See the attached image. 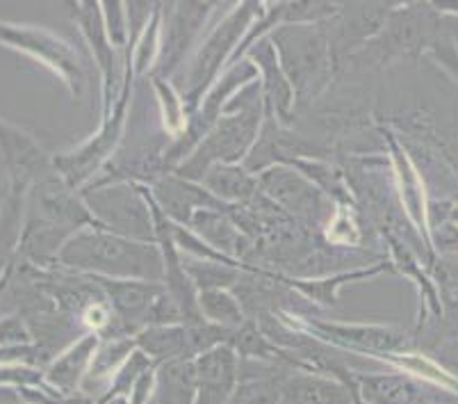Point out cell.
<instances>
[{
  "mask_svg": "<svg viewBox=\"0 0 458 404\" xmlns=\"http://www.w3.org/2000/svg\"><path fill=\"white\" fill-rule=\"evenodd\" d=\"M322 237L328 247L335 249H358L363 245L365 227L360 211L353 203H335L331 218L324 224Z\"/></svg>",
  "mask_w": 458,
  "mask_h": 404,
  "instance_id": "obj_30",
  "label": "cell"
},
{
  "mask_svg": "<svg viewBox=\"0 0 458 404\" xmlns=\"http://www.w3.org/2000/svg\"><path fill=\"white\" fill-rule=\"evenodd\" d=\"M10 194H12V178L7 176L5 169H0V211H3V206L7 203Z\"/></svg>",
  "mask_w": 458,
  "mask_h": 404,
  "instance_id": "obj_38",
  "label": "cell"
},
{
  "mask_svg": "<svg viewBox=\"0 0 458 404\" xmlns=\"http://www.w3.org/2000/svg\"><path fill=\"white\" fill-rule=\"evenodd\" d=\"M293 368L242 359L231 404H285V379Z\"/></svg>",
  "mask_w": 458,
  "mask_h": 404,
  "instance_id": "obj_23",
  "label": "cell"
},
{
  "mask_svg": "<svg viewBox=\"0 0 458 404\" xmlns=\"http://www.w3.org/2000/svg\"><path fill=\"white\" fill-rule=\"evenodd\" d=\"M431 277L440 290L443 306L458 311V256H438Z\"/></svg>",
  "mask_w": 458,
  "mask_h": 404,
  "instance_id": "obj_35",
  "label": "cell"
},
{
  "mask_svg": "<svg viewBox=\"0 0 458 404\" xmlns=\"http://www.w3.org/2000/svg\"><path fill=\"white\" fill-rule=\"evenodd\" d=\"M28 190L30 187L26 185H12L10 199L0 211V279L5 277L7 270L14 265V256L21 247L23 222H26Z\"/></svg>",
  "mask_w": 458,
  "mask_h": 404,
  "instance_id": "obj_26",
  "label": "cell"
},
{
  "mask_svg": "<svg viewBox=\"0 0 458 404\" xmlns=\"http://www.w3.org/2000/svg\"><path fill=\"white\" fill-rule=\"evenodd\" d=\"M256 181L262 197L285 212L287 218L308 231L322 233L335 203L319 187L312 185L303 174L287 165H276L258 174Z\"/></svg>",
  "mask_w": 458,
  "mask_h": 404,
  "instance_id": "obj_11",
  "label": "cell"
},
{
  "mask_svg": "<svg viewBox=\"0 0 458 404\" xmlns=\"http://www.w3.org/2000/svg\"><path fill=\"white\" fill-rule=\"evenodd\" d=\"M0 156L12 185L32 187L37 181L53 174V156L41 149L39 142L26 131L0 119Z\"/></svg>",
  "mask_w": 458,
  "mask_h": 404,
  "instance_id": "obj_19",
  "label": "cell"
},
{
  "mask_svg": "<svg viewBox=\"0 0 458 404\" xmlns=\"http://www.w3.org/2000/svg\"><path fill=\"white\" fill-rule=\"evenodd\" d=\"M397 3L390 5H340V12L327 21V32L331 39L337 69L347 64L349 57L363 51L365 46L378 35Z\"/></svg>",
  "mask_w": 458,
  "mask_h": 404,
  "instance_id": "obj_14",
  "label": "cell"
},
{
  "mask_svg": "<svg viewBox=\"0 0 458 404\" xmlns=\"http://www.w3.org/2000/svg\"><path fill=\"white\" fill-rule=\"evenodd\" d=\"M101 345V336L94 331H82L69 348L62 349L55 359L44 368L46 384L62 395L81 393L94 354Z\"/></svg>",
  "mask_w": 458,
  "mask_h": 404,
  "instance_id": "obj_22",
  "label": "cell"
},
{
  "mask_svg": "<svg viewBox=\"0 0 458 404\" xmlns=\"http://www.w3.org/2000/svg\"><path fill=\"white\" fill-rule=\"evenodd\" d=\"M57 265L82 277L165 281L160 245L140 243L98 227H87L73 233L57 254Z\"/></svg>",
  "mask_w": 458,
  "mask_h": 404,
  "instance_id": "obj_1",
  "label": "cell"
},
{
  "mask_svg": "<svg viewBox=\"0 0 458 404\" xmlns=\"http://www.w3.org/2000/svg\"><path fill=\"white\" fill-rule=\"evenodd\" d=\"M353 382L358 395L369 404H458V393L399 370L393 373L353 370Z\"/></svg>",
  "mask_w": 458,
  "mask_h": 404,
  "instance_id": "obj_13",
  "label": "cell"
},
{
  "mask_svg": "<svg viewBox=\"0 0 458 404\" xmlns=\"http://www.w3.org/2000/svg\"><path fill=\"white\" fill-rule=\"evenodd\" d=\"M151 87L156 91L157 110H160V122L165 128V135L172 142L182 137L190 124V112H187L185 99L181 90L174 85V81H162V78L151 76Z\"/></svg>",
  "mask_w": 458,
  "mask_h": 404,
  "instance_id": "obj_31",
  "label": "cell"
},
{
  "mask_svg": "<svg viewBox=\"0 0 458 404\" xmlns=\"http://www.w3.org/2000/svg\"><path fill=\"white\" fill-rule=\"evenodd\" d=\"M0 44L10 46L21 56L39 62L41 66L60 78L62 85L69 90L73 99L82 97L85 90V66L76 46L69 44L64 37L48 28L16 26V23H0Z\"/></svg>",
  "mask_w": 458,
  "mask_h": 404,
  "instance_id": "obj_9",
  "label": "cell"
},
{
  "mask_svg": "<svg viewBox=\"0 0 458 404\" xmlns=\"http://www.w3.org/2000/svg\"><path fill=\"white\" fill-rule=\"evenodd\" d=\"M267 37L276 48L287 81L293 85L297 107L318 101L340 71L333 56L327 23L278 26Z\"/></svg>",
  "mask_w": 458,
  "mask_h": 404,
  "instance_id": "obj_5",
  "label": "cell"
},
{
  "mask_svg": "<svg viewBox=\"0 0 458 404\" xmlns=\"http://www.w3.org/2000/svg\"><path fill=\"white\" fill-rule=\"evenodd\" d=\"M151 368H156V364H153V361L148 359L147 354L141 352V349H135V352L126 359V364L116 370V374L110 382V389H107V393L103 395L98 404H106L110 402V400H119V398L128 400V395L132 393L137 382H140V379L144 377Z\"/></svg>",
  "mask_w": 458,
  "mask_h": 404,
  "instance_id": "obj_33",
  "label": "cell"
},
{
  "mask_svg": "<svg viewBox=\"0 0 458 404\" xmlns=\"http://www.w3.org/2000/svg\"><path fill=\"white\" fill-rule=\"evenodd\" d=\"M240 354L228 343L216 345L194 359L197 400L194 404H231L240 384Z\"/></svg>",
  "mask_w": 458,
  "mask_h": 404,
  "instance_id": "obj_21",
  "label": "cell"
},
{
  "mask_svg": "<svg viewBox=\"0 0 458 404\" xmlns=\"http://www.w3.org/2000/svg\"><path fill=\"white\" fill-rule=\"evenodd\" d=\"M244 57L258 69L262 99H265V110H267L278 124L293 128V124L297 122V97H294L293 85L287 81L285 71H283L281 62H278L276 48H274V44L269 41V37L256 41V44L244 53Z\"/></svg>",
  "mask_w": 458,
  "mask_h": 404,
  "instance_id": "obj_15",
  "label": "cell"
},
{
  "mask_svg": "<svg viewBox=\"0 0 458 404\" xmlns=\"http://www.w3.org/2000/svg\"><path fill=\"white\" fill-rule=\"evenodd\" d=\"M383 274H397L394 265L390 263V258L381 261V263L365 265V268L353 270H337V272L318 274V277H290V274H278L276 279L287 286V288L297 293L303 302H308L315 308L335 306L340 302V290L344 286L360 281H372V279L383 277Z\"/></svg>",
  "mask_w": 458,
  "mask_h": 404,
  "instance_id": "obj_20",
  "label": "cell"
},
{
  "mask_svg": "<svg viewBox=\"0 0 458 404\" xmlns=\"http://www.w3.org/2000/svg\"><path fill=\"white\" fill-rule=\"evenodd\" d=\"M0 404H23V402H21V398L16 391L0 389Z\"/></svg>",
  "mask_w": 458,
  "mask_h": 404,
  "instance_id": "obj_39",
  "label": "cell"
},
{
  "mask_svg": "<svg viewBox=\"0 0 458 404\" xmlns=\"http://www.w3.org/2000/svg\"><path fill=\"white\" fill-rule=\"evenodd\" d=\"M135 82L137 78L132 73V66L126 60V78H123L122 94L116 99L114 107H112V115L107 116L106 122L98 124V131L87 137L85 142H81L78 147L53 156V169H55L57 176L71 190H76V193L85 190L106 169V165L116 156V151L122 149L123 137H126L128 119H131L132 112Z\"/></svg>",
  "mask_w": 458,
  "mask_h": 404,
  "instance_id": "obj_7",
  "label": "cell"
},
{
  "mask_svg": "<svg viewBox=\"0 0 458 404\" xmlns=\"http://www.w3.org/2000/svg\"><path fill=\"white\" fill-rule=\"evenodd\" d=\"M262 12L265 3H233L224 5L222 14L216 12L219 19H212L201 44L187 60L185 76L174 82L185 99L190 116L206 97V91L215 85L216 78L231 66L244 37L251 30L256 19H260Z\"/></svg>",
  "mask_w": 458,
  "mask_h": 404,
  "instance_id": "obj_3",
  "label": "cell"
},
{
  "mask_svg": "<svg viewBox=\"0 0 458 404\" xmlns=\"http://www.w3.org/2000/svg\"><path fill=\"white\" fill-rule=\"evenodd\" d=\"M356 384L308 370H293L285 379V404H353Z\"/></svg>",
  "mask_w": 458,
  "mask_h": 404,
  "instance_id": "obj_24",
  "label": "cell"
},
{
  "mask_svg": "<svg viewBox=\"0 0 458 404\" xmlns=\"http://www.w3.org/2000/svg\"><path fill=\"white\" fill-rule=\"evenodd\" d=\"M428 5L433 7L436 14L445 16V19L458 21V3H428Z\"/></svg>",
  "mask_w": 458,
  "mask_h": 404,
  "instance_id": "obj_37",
  "label": "cell"
},
{
  "mask_svg": "<svg viewBox=\"0 0 458 404\" xmlns=\"http://www.w3.org/2000/svg\"><path fill=\"white\" fill-rule=\"evenodd\" d=\"M69 10L73 16V23L78 26L87 48H89L98 78H101V122H106L112 115L116 99L122 94L123 78H126V60L119 57V51L107 37L101 3H73Z\"/></svg>",
  "mask_w": 458,
  "mask_h": 404,
  "instance_id": "obj_12",
  "label": "cell"
},
{
  "mask_svg": "<svg viewBox=\"0 0 458 404\" xmlns=\"http://www.w3.org/2000/svg\"><path fill=\"white\" fill-rule=\"evenodd\" d=\"M182 261H185L187 274H190L191 283H194V288L199 293H208V290H233L240 283L242 274L251 268V265H231L190 256H182Z\"/></svg>",
  "mask_w": 458,
  "mask_h": 404,
  "instance_id": "obj_29",
  "label": "cell"
},
{
  "mask_svg": "<svg viewBox=\"0 0 458 404\" xmlns=\"http://www.w3.org/2000/svg\"><path fill=\"white\" fill-rule=\"evenodd\" d=\"M315 144L303 140L299 133L293 128L283 126L265 110V119H262L260 135H258L256 144H253L251 153L247 160L242 162V168L247 169L251 176H258L265 169L276 168V165H290L297 158H324L322 153L315 151Z\"/></svg>",
  "mask_w": 458,
  "mask_h": 404,
  "instance_id": "obj_16",
  "label": "cell"
},
{
  "mask_svg": "<svg viewBox=\"0 0 458 404\" xmlns=\"http://www.w3.org/2000/svg\"><path fill=\"white\" fill-rule=\"evenodd\" d=\"M265 119L260 78L237 91L228 101L226 112L216 126L201 140L191 156L178 165L174 174L185 181L201 183L203 176L216 165H242L251 153Z\"/></svg>",
  "mask_w": 458,
  "mask_h": 404,
  "instance_id": "obj_2",
  "label": "cell"
},
{
  "mask_svg": "<svg viewBox=\"0 0 458 404\" xmlns=\"http://www.w3.org/2000/svg\"><path fill=\"white\" fill-rule=\"evenodd\" d=\"M101 10L112 46H114L116 51H123V56H126L128 44H131V23H128L126 3H110V0H106V3H101Z\"/></svg>",
  "mask_w": 458,
  "mask_h": 404,
  "instance_id": "obj_34",
  "label": "cell"
},
{
  "mask_svg": "<svg viewBox=\"0 0 458 404\" xmlns=\"http://www.w3.org/2000/svg\"><path fill=\"white\" fill-rule=\"evenodd\" d=\"M12 268H14V265H12ZM12 268L7 270L5 272V277L0 279V320L3 318H7V306H5V299L10 297V283H12Z\"/></svg>",
  "mask_w": 458,
  "mask_h": 404,
  "instance_id": "obj_36",
  "label": "cell"
},
{
  "mask_svg": "<svg viewBox=\"0 0 458 404\" xmlns=\"http://www.w3.org/2000/svg\"><path fill=\"white\" fill-rule=\"evenodd\" d=\"M199 311L206 322L224 329H237L249 320L242 302L233 290H208L199 293Z\"/></svg>",
  "mask_w": 458,
  "mask_h": 404,
  "instance_id": "obj_32",
  "label": "cell"
},
{
  "mask_svg": "<svg viewBox=\"0 0 458 404\" xmlns=\"http://www.w3.org/2000/svg\"><path fill=\"white\" fill-rule=\"evenodd\" d=\"M89 279L98 283V288L110 302L114 315L132 339L140 334L141 329H147L151 308L166 293L165 283L132 281V279Z\"/></svg>",
  "mask_w": 458,
  "mask_h": 404,
  "instance_id": "obj_18",
  "label": "cell"
},
{
  "mask_svg": "<svg viewBox=\"0 0 458 404\" xmlns=\"http://www.w3.org/2000/svg\"><path fill=\"white\" fill-rule=\"evenodd\" d=\"M427 228L436 256H458V199H428Z\"/></svg>",
  "mask_w": 458,
  "mask_h": 404,
  "instance_id": "obj_27",
  "label": "cell"
},
{
  "mask_svg": "<svg viewBox=\"0 0 458 404\" xmlns=\"http://www.w3.org/2000/svg\"><path fill=\"white\" fill-rule=\"evenodd\" d=\"M81 194L101 228L140 243H156V215L147 185L110 183L87 187Z\"/></svg>",
  "mask_w": 458,
  "mask_h": 404,
  "instance_id": "obj_8",
  "label": "cell"
},
{
  "mask_svg": "<svg viewBox=\"0 0 458 404\" xmlns=\"http://www.w3.org/2000/svg\"><path fill=\"white\" fill-rule=\"evenodd\" d=\"M383 137H386V153H388L390 168H393V183L399 206L406 212V218L413 222V227L428 240L427 211L431 193H428L422 174L415 168V162L411 160V156H408V151L403 149L402 142H399V137L390 128L383 131Z\"/></svg>",
  "mask_w": 458,
  "mask_h": 404,
  "instance_id": "obj_17",
  "label": "cell"
},
{
  "mask_svg": "<svg viewBox=\"0 0 458 404\" xmlns=\"http://www.w3.org/2000/svg\"><path fill=\"white\" fill-rule=\"evenodd\" d=\"M318 314L319 308L315 306H310L308 311H301V308H276L274 311L278 322L285 324L287 329L301 331L335 352L343 349V352L377 361V364H383L397 352L413 349L411 334L394 324L347 322V320L322 318Z\"/></svg>",
  "mask_w": 458,
  "mask_h": 404,
  "instance_id": "obj_4",
  "label": "cell"
},
{
  "mask_svg": "<svg viewBox=\"0 0 458 404\" xmlns=\"http://www.w3.org/2000/svg\"><path fill=\"white\" fill-rule=\"evenodd\" d=\"M449 32L445 16L436 14L428 3H397L378 35L363 51L349 57L347 64L390 66L403 57L428 53V48Z\"/></svg>",
  "mask_w": 458,
  "mask_h": 404,
  "instance_id": "obj_6",
  "label": "cell"
},
{
  "mask_svg": "<svg viewBox=\"0 0 458 404\" xmlns=\"http://www.w3.org/2000/svg\"><path fill=\"white\" fill-rule=\"evenodd\" d=\"M222 5L215 3H162V48L153 78L172 81L197 51Z\"/></svg>",
  "mask_w": 458,
  "mask_h": 404,
  "instance_id": "obj_10",
  "label": "cell"
},
{
  "mask_svg": "<svg viewBox=\"0 0 458 404\" xmlns=\"http://www.w3.org/2000/svg\"><path fill=\"white\" fill-rule=\"evenodd\" d=\"M201 185L228 206H251L260 199L256 176L242 165H216L203 176Z\"/></svg>",
  "mask_w": 458,
  "mask_h": 404,
  "instance_id": "obj_25",
  "label": "cell"
},
{
  "mask_svg": "<svg viewBox=\"0 0 458 404\" xmlns=\"http://www.w3.org/2000/svg\"><path fill=\"white\" fill-rule=\"evenodd\" d=\"M194 400H197L194 361H169L157 365L153 404H194Z\"/></svg>",
  "mask_w": 458,
  "mask_h": 404,
  "instance_id": "obj_28",
  "label": "cell"
}]
</instances>
